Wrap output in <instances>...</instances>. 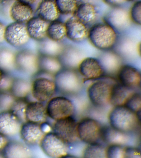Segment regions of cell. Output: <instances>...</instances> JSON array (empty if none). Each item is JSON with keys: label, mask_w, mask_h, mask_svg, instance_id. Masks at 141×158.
I'll return each mask as SVG.
<instances>
[{"label": "cell", "mask_w": 141, "mask_h": 158, "mask_svg": "<svg viewBox=\"0 0 141 158\" xmlns=\"http://www.w3.org/2000/svg\"><path fill=\"white\" fill-rule=\"evenodd\" d=\"M118 36L114 28L103 22L93 25L89 28L87 39L94 48L105 51L112 50Z\"/></svg>", "instance_id": "cell-1"}, {"label": "cell", "mask_w": 141, "mask_h": 158, "mask_svg": "<svg viewBox=\"0 0 141 158\" xmlns=\"http://www.w3.org/2000/svg\"><path fill=\"white\" fill-rule=\"evenodd\" d=\"M108 120L111 127L129 134L137 130L140 122L136 113L125 106H114L110 112Z\"/></svg>", "instance_id": "cell-2"}, {"label": "cell", "mask_w": 141, "mask_h": 158, "mask_svg": "<svg viewBox=\"0 0 141 158\" xmlns=\"http://www.w3.org/2000/svg\"><path fill=\"white\" fill-rule=\"evenodd\" d=\"M82 77L77 70L63 68L54 75L56 91L65 95L78 93L82 88Z\"/></svg>", "instance_id": "cell-3"}, {"label": "cell", "mask_w": 141, "mask_h": 158, "mask_svg": "<svg viewBox=\"0 0 141 158\" xmlns=\"http://www.w3.org/2000/svg\"><path fill=\"white\" fill-rule=\"evenodd\" d=\"M50 74L39 71L32 81L31 94L36 101L41 102L48 101L56 91L54 78L49 77Z\"/></svg>", "instance_id": "cell-4"}, {"label": "cell", "mask_w": 141, "mask_h": 158, "mask_svg": "<svg viewBox=\"0 0 141 158\" xmlns=\"http://www.w3.org/2000/svg\"><path fill=\"white\" fill-rule=\"evenodd\" d=\"M116 82L101 79L91 84L87 89V95L96 107L104 108L110 104L111 91Z\"/></svg>", "instance_id": "cell-5"}, {"label": "cell", "mask_w": 141, "mask_h": 158, "mask_svg": "<svg viewBox=\"0 0 141 158\" xmlns=\"http://www.w3.org/2000/svg\"><path fill=\"white\" fill-rule=\"evenodd\" d=\"M48 117L55 121L72 117L75 112L73 102L64 96L52 98L46 106Z\"/></svg>", "instance_id": "cell-6"}, {"label": "cell", "mask_w": 141, "mask_h": 158, "mask_svg": "<svg viewBox=\"0 0 141 158\" xmlns=\"http://www.w3.org/2000/svg\"><path fill=\"white\" fill-rule=\"evenodd\" d=\"M39 146L43 152L51 158H65L68 152V144L53 132L45 134Z\"/></svg>", "instance_id": "cell-7"}, {"label": "cell", "mask_w": 141, "mask_h": 158, "mask_svg": "<svg viewBox=\"0 0 141 158\" xmlns=\"http://www.w3.org/2000/svg\"><path fill=\"white\" fill-rule=\"evenodd\" d=\"M102 127L96 119L90 117L83 118L78 122L79 139L87 144L98 143L101 139Z\"/></svg>", "instance_id": "cell-8"}, {"label": "cell", "mask_w": 141, "mask_h": 158, "mask_svg": "<svg viewBox=\"0 0 141 158\" xmlns=\"http://www.w3.org/2000/svg\"><path fill=\"white\" fill-rule=\"evenodd\" d=\"M104 22L107 23L117 31L123 33L130 26L129 11L121 6L112 7L103 17Z\"/></svg>", "instance_id": "cell-9"}, {"label": "cell", "mask_w": 141, "mask_h": 158, "mask_svg": "<svg viewBox=\"0 0 141 158\" xmlns=\"http://www.w3.org/2000/svg\"><path fill=\"white\" fill-rule=\"evenodd\" d=\"M39 55L30 49H23L15 54L16 70L34 76L39 71Z\"/></svg>", "instance_id": "cell-10"}, {"label": "cell", "mask_w": 141, "mask_h": 158, "mask_svg": "<svg viewBox=\"0 0 141 158\" xmlns=\"http://www.w3.org/2000/svg\"><path fill=\"white\" fill-rule=\"evenodd\" d=\"M77 124L72 117L58 120L54 125L53 132L68 144H73L79 139Z\"/></svg>", "instance_id": "cell-11"}, {"label": "cell", "mask_w": 141, "mask_h": 158, "mask_svg": "<svg viewBox=\"0 0 141 158\" xmlns=\"http://www.w3.org/2000/svg\"><path fill=\"white\" fill-rule=\"evenodd\" d=\"M5 41L15 48H20L29 42V38L25 23L13 22L6 27Z\"/></svg>", "instance_id": "cell-12"}, {"label": "cell", "mask_w": 141, "mask_h": 158, "mask_svg": "<svg viewBox=\"0 0 141 158\" xmlns=\"http://www.w3.org/2000/svg\"><path fill=\"white\" fill-rule=\"evenodd\" d=\"M78 72L85 80H94L104 76V70L98 58L85 57L78 66Z\"/></svg>", "instance_id": "cell-13"}, {"label": "cell", "mask_w": 141, "mask_h": 158, "mask_svg": "<svg viewBox=\"0 0 141 158\" xmlns=\"http://www.w3.org/2000/svg\"><path fill=\"white\" fill-rule=\"evenodd\" d=\"M42 125L29 122L23 123L20 135L24 143L29 146L39 145L46 133L43 129Z\"/></svg>", "instance_id": "cell-14"}, {"label": "cell", "mask_w": 141, "mask_h": 158, "mask_svg": "<svg viewBox=\"0 0 141 158\" xmlns=\"http://www.w3.org/2000/svg\"><path fill=\"white\" fill-rule=\"evenodd\" d=\"M23 124L11 111L0 112V133L8 138L20 135Z\"/></svg>", "instance_id": "cell-15"}, {"label": "cell", "mask_w": 141, "mask_h": 158, "mask_svg": "<svg viewBox=\"0 0 141 158\" xmlns=\"http://www.w3.org/2000/svg\"><path fill=\"white\" fill-rule=\"evenodd\" d=\"M112 50L122 59H130L140 54V44L129 36H119L118 39Z\"/></svg>", "instance_id": "cell-16"}, {"label": "cell", "mask_w": 141, "mask_h": 158, "mask_svg": "<svg viewBox=\"0 0 141 158\" xmlns=\"http://www.w3.org/2000/svg\"><path fill=\"white\" fill-rule=\"evenodd\" d=\"M66 38L71 41L80 43L87 39L89 28L88 26L74 16L65 22Z\"/></svg>", "instance_id": "cell-17"}, {"label": "cell", "mask_w": 141, "mask_h": 158, "mask_svg": "<svg viewBox=\"0 0 141 158\" xmlns=\"http://www.w3.org/2000/svg\"><path fill=\"white\" fill-rule=\"evenodd\" d=\"M117 79L120 84L134 90L140 87V71L132 65H122L117 71Z\"/></svg>", "instance_id": "cell-18"}, {"label": "cell", "mask_w": 141, "mask_h": 158, "mask_svg": "<svg viewBox=\"0 0 141 158\" xmlns=\"http://www.w3.org/2000/svg\"><path fill=\"white\" fill-rule=\"evenodd\" d=\"M73 15L87 26L95 23L99 16L97 6L90 0H79Z\"/></svg>", "instance_id": "cell-19"}, {"label": "cell", "mask_w": 141, "mask_h": 158, "mask_svg": "<svg viewBox=\"0 0 141 158\" xmlns=\"http://www.w3.org/2000/svg\"><path fill=\"white\" fill-rule=\"evenodd\" d=\"M85 57L84 52L77 47L68 45L64 46L58 57L63 68L77 70L79 64Z\"/></svg>", "instance_id": "cell-20"}, {"label": "cell", "mask_w": 141, "mask_h": 158, "mask_svg": "<svg viewBox=\"0 0 141 158\" xmlns=\"http://www.w3.org/2000/svg\"><path fill=\"white\" fill-rule=\"evenodd\" d=\"M9 15L14 22L26 23L34 17V10L31 5L15 0L10 7Z\"/></svg>", "instance_id": "cell-21"}, {"label": "cell", "mask_w": 141, "mask_h": 158, "mask_svg": "<svg viewBox=\"0 0 141 158\" xmlns=\"http://www.w3.org/2000/svg\"><path fill=\"white\" fill-rule=\"evenodd\" d=\"M25 117L26 122L44 124L48 117L46 106L42 102L37 101L28 102L26 107Z\"/></svg>", "instance_id": "cell-22"}, {"label": "cell", "mask_w": 141, "mask_h": 158, "mask_svg": "<svg viewBox=\"0 0 141 158\" xmlns=\"http://www.w3.org/2000/svg\"><path fill=\"white\" fill-rule=\"evenodd\" d=\"M49 23L37 16L32 17L25 23L30 39L39 42L47 38Z\"/></svg>", "instance_id": "cell-23"}, {"label": "cell", "mask_w": 141, "mask_h": 158, "mask_svg": "<svg viewBox=\"0 0 141 158\" xmlns=\"http://www.w3.org/2000/svg\"><path fill=\"white\" fill-rule=\"evenodd\" d=\"M4 158H31L33 152L30 146L19 141H9L3 152Z\"/></svg>", "instance_id": "cell-24"}, {"label": "cell", "mask_w": 141, "mask_h": 158, "mask_svg": "<svg viewBox=\"0 0 141 158\" xmlns=\"http://www.w3.org/2000/svg\"><path fill=\"white\" fill-rule=\"evenodd\" d=\"M98 58L105 73L112 75L116 74L122 65V59L112 50L102 51Z\"/></svg>", "instance_id": "cell-25"}, {"label": "cell", "mask_w": 141, "mask_h": 158, "mask_svg": "<svg viewBox=\"0 0 141 158\" xmlns=\"http://www.w3.org/2000/svg\"><path fill=\"white\" fill-rule=\"evenodd\" d=\"M129 135V134L120 131L110 125L105 126L102 127L101 139L109 145H125L130 141Z\"/></svg>", "instance_id": "cell-26"}, {"label": "cell", "mask_w": 141, "mask_h": 158, "mask_svg": "<svg viewBox=\"0 0 141 158\" xmlns=\"http://www.w3.org/2000/svg\"><path fill=\"white\" fill-rule=\"evenodd\" d=\"M36 12L37 17L49 23L59 19L60 15L54 0H42Z\"/></svg>", "instance_id": "cell-27"}, {"label": "cell", "mask_w": 141, "mask_h": 158, "mask_svg": "<svg viewBox=\"0 0 141 158\" xmlns=\"http://www.w3.org/2000/svg\"><path fill=\"white\" fill-rule=\"evenodd\" d=\"M135 92L134 90L115 83L111 91L110 104L114 106H124L128 99Z\"/></svg>", "instance_id": "cell-28"}, {"label": "cell", "mask_w": 141, "mask_h": 158, "mask_svg": "<svg viewBox=\"0 0 141 158\" xmlns=\"http://www.w3.org/2000/svg\"><path fill=\"white\" fill-rule=\"evenodd\" d=\"M39 55V71L54 76L63 67L58 57Z\"/></svg>", "instance_id": "cell-29"}, {"label": "cell", "mask_w": 141, "mask_h": 158, "mask_svg": "<svg viewBox=\"0 0 141 158\" xmlns=\"http://www.w3.org/2000/svg\"><path fill=\"white\" fill-rule=\"evenodd\" d=\"M38 42V52L40 55L58 57L64 47L60 42L51 40L47 37Z\"/></svg>", "instance_id": "cell-30"}, {"label": "cell", "mask_w": 141, "mask_h": 158, "mask_svg": "<svg viewBox=\"0 0 141 158\" xmlns=\"http://www.w3.org/2000/svg\"><path fill=\"white\" fill-rule=\"evenodd\" d=\"M32 81L23 78H15L13 80L11 92L17 99H25L31 94Z\"/></svg>", "instance_id": "cell-31"}, {"label": "cell", "mask_w": 141, "mask_h": 158, "mask_svg": "<svg viewBox=\"0 0 141 158\" xmlns=\"http://www.w3.org/2000/svg\"><path fill=\"white\" fill-rule=\"evenodd\" d=\"M15 53L7 48H0V69L9 73L16 70Z\"/></svg>", "instance_id": "cell-32"}, {"label": "cell", "mask_w": 141, "mask_h": 158, "mask_svg": "<svg viewBox=\"0 0 141 158\" xmlns=\"http://www.w3.org/2000/svg\"><path fill=\"white\" fill-rule=\"evenodd\" d=\"M47 37L51 40L59 42L66 38L65 22L59 19L50 22L47 30Z\"/></svg>", "instance_id": "cell-33"}, {"label": "cell", "mask_w": 141, "mask_h": 158, "mask_svg": "<svg viewBox=\"0 0 141 158\" xmlns=\"http://www.w3.org/2000/svg\"><path fill=\"white\" fill-rule=\"evenodd\" d=\"M83 153L85 158H107V148L99 143L88 144Z\"/></svg>", "instance_id": "cell-34"}, {"label": "cell", "mask_w": 141, "mask_h": 158, "mask_svg": "<svg viewBox=\"0 0 141 158\" xmlns=\"http://www.w3.org/2000/svg\"><path fill=\"white\" fill-rule=\"evenodd\" d=\"M79 0H54L60 15H73Z\"/></svg>", "instance_id": "cell-35"}, {"label": "cell", "mask_w": 141, "mask_h": 158, "mask_svg": "<svg viewBox=\"0 0 141 158\" xmlns=\"http://www.w3.org/2000/svg\"><path fill=\"white\" fill-rule=\"evenodd\" d=\"M29 101L25 99H16L10 110L18 117L22 123L26 122L25 117L26 107Z\"/></svg>", "instance_id": "cell-36"}, {"label": "cell", "mask_w": 141, "mask_h": 158, "mask_svg": "<svg viewBox=\"0 0 141 158\" xmlns=\"http://www.w3.org/2000/svg\"><path fill=\"white\" fill-rule=\"evenodd\" d=\"M16 99L11 91L0 92V112L10 110Z\"/></svg>", "instance_id": "cell-37"}, {"label": "cell", "mask_w": 141, "mask_h": 158, "mask_svg": "<svg viewBox=\"0 0 141 158\" xmlns=\"http://www.w3.org/2000/svg\"><path fill=\"white\" fill-rule=\"evenodd\" d=\"M130 18L132 23L137 25L141 24V1H136L131 7L129 11Z\"/></svg>", "instance_id": "cell-38"}, {"label": "cell", "mask_w": 141, "mask_h": 158, "mask_svg": "<svg viewBox=\"0 0 141 158\" xmlns=\"http://www.w3.org/2000/svg\"><path fill=\"white\" fill-rule=\"evenodd\" d=\"M124 106L135 113L141 110L140 93L135 92L128 99Z\"/></svg>", "instance_id": "cell-39"}, {"label": "cell", "mask_w": 141, "mask_h": 158, "mask_svg": "<svg viewBox=\"0 0 141 158\" xmlns=\"http://www.w3.org/2000/svg\"><path fill=\"white\" fill-rule=\"evenodd\" d=\"M125 145L119 144L109 145L106 150L107 158H124Z\"/></svg>", "instance_id": "cell-40"}, {"label": "cell", "mask_w": 141, "mask_h": 158, "mask_svg": "<svg viewBox=\"0 0 141 158\" xmlns=\"http://www.w3.org/2000/svg\"><path fill=\"white\" fill-rule=\"evenodd\" d=\"M14 78L9 73H5L2 83L0 85V92L11 91Z\"/></svg>", "instance_id": "cell-41"}, {"label": "cell", "mask_w": 141, "mask_h": 158, "mask_svg": "<svg viewBox=\"0 0 141 158\" xmlns=\"http://www.w3.org/2000/svg\"><path fill=\"white\" fill-rule=\"evenodd\" d=\"M141 157L140 150L138 148L133 147L125 146L124 158Z\"/></svg>", "instance_id": "cell-42"}, {"label": "cell", "mask_w": 141, "mask_h": 158, "mask_svg": "<svg viewBox=\"0 0 141 158\" xmlns=\"http://www.w3.org/2000/svg\"><path fill=\"white\" fill-rule=\"evenodd\" d=\"M9 141L8 137L0 133V154H3V152Z\"/></svg>", "instance_id": "cell-43"}, {"label": "cell", "mask_w": 141, "mask_h": 158, "mask_svg": "<svg viewBox=\"0 0 141 158\" xmlns=\"http://www.w3.org/2000/svg\"><path fill=\"white\" fill-rule=\"evenodd\" d=\"M105 4L112 7L121 6L126 2L125 0H102Z\"/></svg>", "instance_id": "cell-44"}, {"label": "cell", "mask_w": 141, "mask_h": 158, "mask_svg": "<svg viewBox=\"0 0 141 158\" xmlns=\"http://www.w3.org/2000/svg\"><path fill=\"white\" fill-rule=\"evenodd\" d=\"M6 27L5 25L0 21V44L3 43L5 41L4 35Z\"/></svg>", "instance_id": "cell-45"}, {"label": "cell", "mask_w": 141, "mask_h": 158, "mask_svg": "<svg viewBox=\"0 0 141 158\" xmlns=\"http://www.w3.org/2000/svg\"><path fill=\"white\" fill-rule=\"evenodd\" d=\"M15 1L32 6V5L36 3L38 0H15Z\"/></svg>", "instance_id": "cell-46"}, {"label": "cell", "mask_w": 141, "mask_h": 158, "mask_svg": "<svg viewBox=\"0 0 141 158\" xmlns=\"http://www.w3.org/2000/svg\"><path fill=\"white\" fill-rule=\"evenodd\" d=\"M5 73L0 69V85L2 83V80H3V77H4L5 74Z\"/></svg>", "instance_id": "cell-47"}, {"label": "cell", "mask_w": 141, "mask_h": 158, "mask_svg": "<svg viewBox=\"0 0 141 158\" xmlns=\"http://www.w3.org/2000/svg\"><path fill=\"white\" fill-rule=\"evenodd\" d=\"M125 1H128V2H136V1H139V0H125Z\"/></svg>", "instance_id": "cell-48"}, {"label": "cell", "mask_w": 141, "mask_h": 158, "mask_svg": "<svg viewBox=\"0 0 141 158\" xmlns=\"http://www.w3.org/2000/svg\"><path fill=\"white\" fill-rule=\"evenodd\" d=\"M7 0H0V4H2L5 2Z\"/></svg>", "instance_id": "cell-49"}, {"label": "cell", "mask_w": 141, "mask_h": 158, "mask_svg": "<svg viewBox=\"0 0 141 158\" xmlns=\"http://www.w3.org/2000/svg\"><path fill=\"white\" fill-rule=\"evenodd\" d=\"M4 158L3 154H0V158Z\"/></svg>", "instance_id": "cell-50"}]
</instances>
